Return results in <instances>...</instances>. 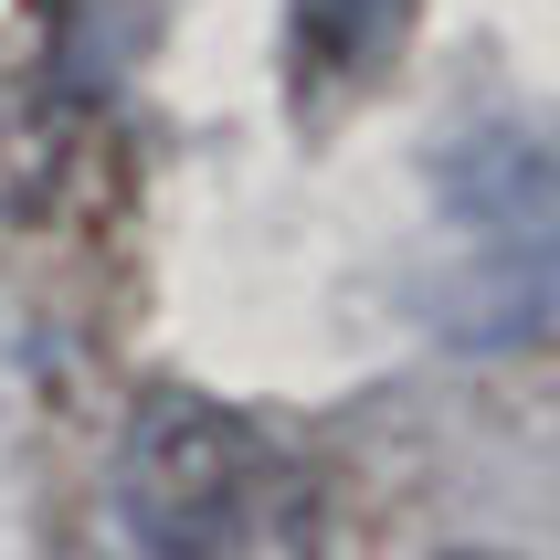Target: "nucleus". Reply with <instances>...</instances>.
I'll list each match as a JSON object with an SVG mask.
<instances>
[{"mask_svg": "<svg viewBox=\"0 0 560 560\" xmlns=\"http://www.w3.org/2000/svg\"><path fill=\"white\" fill-rule=\"evenodd\" d=\"M54 32L0 43V212H32L63 170V106H54Z\"/></svg>", "mask_w": 560, "mask_h": 560, "instance_id": "obj_3", "label": "nucleus"}, {"mask_svg": "<svg viewBox=\"0 0 560 560\" xmlns=\"http://www.w3.org/2000/svg\"><path fill=\"white\" fill-rule=\"evenodd\" d=\"M423 0H285V22H296V95H360L381 63L402 54V32Z\"/></svg>", "mask_w": 560, "mask_h": 560, "instance_id": "obj_2", "label": "nucleus"}, {"mask_svg": "<svg viewBox=\"0 0 560 560\" xmlns=\"http://www.w3.org/2000/svg\"><path fill=\"white\" fill-rule=\"evenodd\" d=\"M138 560H328V476L212 392H149L117 455Z\"/></svg>", "mask_w": 560, "mask_h": 560, "instance_id": "obj_1", "label": "nucleus"}, {"mask_svg": "<svg viewBox=\"0 0 560 560\" xmlns=\"http://www.w3.org/2000/svg\"><path fill=\"white\" fill-rule=\"evenodd\" d=\"M444 560H498V550H444Z\"/></svg>", "mask_w": 560, "mask_h": 560, "instance_id": "obj_4", "label": "nucleus"}]
</instances>
